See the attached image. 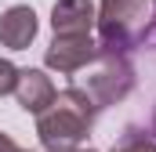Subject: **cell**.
<instances>
[{
  "instance_id": "1",
  "label": "cell",
  "mask_w": 156,
  "mask_h": 152,
  "mask_svg": "<svg viewBox=\"0 0 156 152\" xmlns=\"http://www.w3.org/2000/svg\"><path fill=\"white\" fill-rule=\"evenodd\" d=\"M94 116L98 105L87 98V91L66 87L55 94L51 109L37 116V138L47 152H76L94 130Z\"/></svg>"
},
{
  "instance_id": "2",
  "label": "cell",
  "mask_w": 156,
  "mask_h": 152,
  "mask_svg": "<svg viewBox=\"0 0 156 152\" xmlns=\"http://www.w3.org/2000/svg\"><path fill=\"white\" fill-rule=\"evenodd\" d=\"M149 0H102L94 11L98 26V54H127L138 51V40L145 29Z\"/></svg>"
},
{
  "instance_id": "3",
  "label": "cell",
  "mask_w": 156,
  "mask_h": 152,
  "mask_svg": "<svg viewBox=\"0 0 156 152\" xmlns=\"http://www.w3.org/2000/svg\"><path fill=\"white\" fill-rule=\"evenodd\" d=\"M134 83L138 80H134V65H131L127 54H98L91 62V73H87L80 91H87V98L98 109H105V105L123 102L134 91Z\"/></svg>"
},
{
  "instance_id": "4",
  "label": "cell",
  "mask_w": 156,
  "mask_h": 152,
  "mask_svg": "<svg viewBox=\"0 0 156 152\" xmlns=\"http://www.w3.org/2000/svg\"><path fill=\"white\" fill-rule=\"evenodd\" d=\"M94 58H98V43L91 36H55L51 47L44 51V65L55 69V73H66V76L87 69Z\"/></svg>"
},
{
  "instance_id": "5",
  "label": "cell",
  "mask_w": 156,
  "mask_h": 152,
  "mask_svg": "<svg viewBox=\"0 0 156 152\" xmlns=\"http://www.w3.org/2000/svg\"><path fill=\"white\" fill-rule=\"evenodd\" d=\"M94 11L98 7L91 0H55V7H51V29H55V36H91Z\"/></svg>"
},
{
  "instance_id": "6",
  "label": "cell",
  "mask_w": 156,
  "mask_h": 152,
  "mask_svg": "<svg viewBox=\"0 0 156 152\" xmlns=\"http://www.w3.org/2000/svg\"><path fill=\"white\" fill-rule=\"evenodd\" d=\"M55 83H51V76L44 73V69H18V83H15V98H18V105L26 109V112H47L51 109V102H55Z\"/></svg>"
},
{
  "instance_id": "7",
  "label": "cell",
  "mask_w": 156,
  "mask_h": 152,
  "mask_svg": "<svg viewBox=\"0 0 156 152\" xmlns=\"http://www.w3.org/2000/svg\"><path fill=\"white\" fill-rule=\"evenodd\" d=\"M37 11L29 4H15L0 15V43L7 51H26L37 36Z\"/></svg>"
},
{
  "instance_id": "8",
  "label": "cell",
  "mask_w": 156,
  "mask_h": 152,
  "mask_svg": "<svg viewBox=\"0 0 156 152\" xmlns=\"http://www.w3.org/2000/svg\"><path fill=\"white\" fill-rule=\"evenodd\" d=\"M113 152H156V141L149 130H142V127H127L123 134H120V141L113 145Z\"/></svg>"
},
{
  "instance_id": "9",
  "label": "cell",
  "mask_w": 156,
  "mask_h": 152,
  "mask_svg": "<svg viewBox=\"0 0 156 152\" xmlns=\"http://www.w3.org/2000/svg\"><path fill=\"white\" fill-rule=\"evenodd\" d=\"M15 83H18V65L0 58V98L4 94H15Z\"/></svg>"
},
{
  "instance_id": "10",
  "label": "cell",
  "mask_w": 156,
  "mask_h": 152,
  "mask_svg": "<svg viewBox=\"0 0 156 152\" xmlns=\"http://www.w3.org/2000/svg\"><path fill=\"white\" fill-rule=\"evenodd\" d=\"M138 47L145 51H156V0H149V15H145V29H142V40Z\"/></svg>"
},
{
  "instance_id": "11",
  "label": "cell",
  "mask_w": 156,
  "mask_h": 152,
  "mask_svg": "<svg viewBox=\"0 0 156 152\" xmlns=\"http://www.w3.org/2000/svg\"><path fill=\"white\" fill-rule=\"evenodd\" d=\"M0 152H22V149L15 145V138H11V134H4V130H0Z\"/></svg>"
},
{
  "instance_id": "12",
  "label": "cell",
  "mask_w": 156,
  "mask_h": 152,
  "mask_svg": "<svg viewBox=\"0 0 156 152\" xmlns=\"http://www.w3.org/2000/svg\"><path fill=\"white\" fill-rule=\"evenodd\" d=\"M149 134H153V141H156V105H153V119H149Z\"/></svg>"
},
{
  "instance_id": "13",
  "label": "cell",
  "mask_w": 156,
  "mask_h": 152,
  "mask_svg": "<svg viewBox=\"0 0 156 152\" xmlns=\"http://www.w3.org/2000/svg\"><path fill=\"white\" fill-rule=\"evenodd\" d=\"M76 152H94V149H76Z\"/></svg>"
}]
</instances>
